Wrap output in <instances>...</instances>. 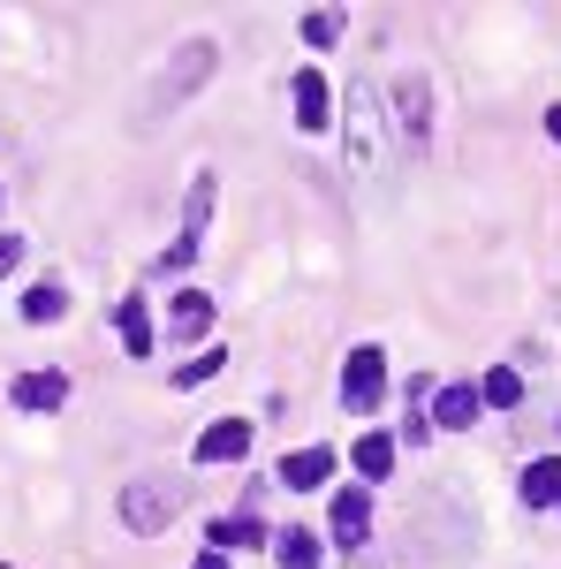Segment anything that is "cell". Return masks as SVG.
Listing matches in <instances>:
<instances>
[{"label":"cell","mask_w":561,"mask_h":569,"mask_svg":"<svg viewBox=\"0 0 561 569\" xmlns=\"http://www.w3.org/2000/svg\"><path fill=\"white\" fill-rule=\"evenodd\" d=\"M388 114H380V91H349V168L357 176H380L388 168V130H380Z\"/></svg>","instance_id":"1"},{"label":"cell","mask_w":561,"mask_h":569,"mask_svg":"<svg viewBox=\"0 0 561 569\" xmlns=\"http://www.w3.org/2000/svg\"><path fill=\"white\" fill-rule=\"evenodd\" d=\"M342 402L357 410V418H372V410L388 402V357L372 350V342H364V350H349V365H342Z\"/></svg>","instance_id":"2"},{"label":"cell","mask_w":561,"mask_h":569,"mask_svg":"<svg viewBox=\"0 0 561 569\" xmlns=\"http://www.w3.org/2000/svg\"><path fill=\"white\" fill-rule=\"evenodd\" d=\"M388 99H394V137H402V144H425L432 137V84L418 69H402L388 84Z\"/></svg>","instance_id":"3"},{"label":"cell","mask_w":561,"mask_h":569,"mask_svg":"<svg viewBox=\"0 0 561 569\" xmlns=\"http://www.w3.org/2000/svg\"><path fill=\"white\" fill-rule=\"evenodd\" d=\"M206 77H213V46H206V39L174 46V53H168V77H160V91H152V114H160V107H174V99H190Z\"/></svg>","instance_id":"4"},{"label":"cell","mask_w":561,"mask_h":569,"mask_svg":"<svg viewBox=\"0 0 561 569\" xmlns=\"http://www.w3.org/2000/svg\"><path fill=\"white\" fill-rule=\"evenodd\" d=\"M168 517H174V493H168L160 479H137V486H122V525H130L137 539L168 531Z\"/></svg>","instance_id":"5"},{"label":"cell","mask_w":561,"mask_h":569,"mask_svg":"<svg viewBox=\"0 0 561 569\" xmlns=\"http://www.w3.org/2000/svg\"><path fill=\"white\" fill-rule=\"evenodd\" d=\"M327 531H334V547H349V555H357V547H372V493H364V486H342Z\"/></svg>","instance_id":"6"},{"label":"cell","mask_w":561,"mask_h":569,"mask_svg":"<svg viewBox=\"0 0 561 569\" xmlns=\"http://www.w3.org/2000/svg\"><path fill=\"white\" fill-rule=\"evenodd\" d=\"M243 456H251V426L243 418H213L198 433V463H243Z\"/></svg>","instance_id":"7"},{"label":"cell","mask_w":561,"mask_h":569,"mask_svg":"<svg viewBox=\"0 0 561 569\" xmlns=\"http://www.w3.org/2000/svg\"><path fill=\"white\" fill-rule=\"evenodd\" d=\"M478 380H455V388H432V426H448V433H463V426H478Z\"/></svg>","instance_id":"8"},{"label":"cell","mask_w":561,"mask_h":569,"mask_svg":"<svg viewBox=\"0 0 561 569\" xmlns=\"http://www.w3.org/2000/svg\"><path fill=\"white\" fill-rule=\"evenodd\" d=\"M334 479V448H297V456H281V486H297V493H311V486Z\"/></svg>","instance_id":"9"},{"label":"cell","mask_w":561,"mask_h":569,"mask_svg":"<svg viewBox=\"0 0 561 569\" xmlns=\"http://www.w3.org/2000/svg\"><path fill=\"white\" fill-rule=\"evenodd\" d=\"M8 395H16V410H61L69 402V372H23Z\"/></svg>","instance_id":"10"},{"label":"cell","mask_w":561,"mask_h":569,"mask_svg":"<svg viewBox=\"0 0 561 569\" xmlns=\"http://www.w3.org/2000/svg\"><path fill=\"white\" fill-rule=\"evenodd\" d=\"M168 327H174V342H198V335L213 327V297H206V289H182L168 305Z\"/></svg>","instance_id":"11"},{"label":"cell","mask_w":561,"mask_h":569,"mask_svg":"<svg viewBox=\"0 0 561 569\" xmlns=\"http://www.w3.org/2000/svg\"><path fill=\"white\" fill-rule=\"evenodd\" d=\"M327 114H334V91H327L319 69H303V77H297V122H303V130H327Z\"/></svg>","instance_id":"12"},{"label":"cell","mask_w":561,"mask_h":569,"mask_svg":"<svg viewBox=\"0 0 561 569\" xmlns=\"http://www.w3.org/2000/svg\"><path fill=\"white\" fill-rule=\"evenodd\" d=\"M349 463H357V479H388V471H394V440L388 433H364Z\"/></svg>","instance_id":"13"},{"label":"cell","mask_w":561,"mask_h":569,"mask_svg":"<svg viewBox=\"0 0 561 569\" xmlns=\"http://www.w3.org/2000/svg\"><path fill=\"white\" fill-rule=\"evenodd\" d=\"M523 501H531V509H547V501H561V463H554V456H539V463L523 471Z\"/></svg>","instance_id":"14"},{"label":"cell","mask_w":561,"mask_h":569,"mask_svg":"<svg viewBox=\"0 0 561 569\" xmlns=\"http://www.w3.org/2000/svg\"><path fill=\"white\" fill-rule=\"evenodd\" d=\"M114 327H122V350H130V357H152V319H144V305H137V297L114 311Z\"/></svg>","instance_id":"15"},{"label":"cell","mask_w":561,"mask_h":569,"mask_svg":"<svg viewBox=\"0 0 561 569\" xmlns=\"http://www.w3.org/2000/svg\"><path fill=\"white\" fill-rule=\"evenodd\" d=\"M478 402H493V410H517V402H523V380L509 372V365H493V372L478 380Z\"/></svg>","instance_id":"16"},{"label":"cell","mask_w":561,"mask_h":569,"mask_svg":"<svg viewBox=\"0 0 561 569\" xmlns=\"http://www.w3.org/2000/svg\"><path fill=\"white\" fill-rule=\"evenodd\" d=\"M273 555H281V569H319V539H311V531H281V539H273Z\"/></svg>","instance_id":"17"},{"label":"cell","mask_w":561,"mask_h":569,"mask_svg":"<svg viewBox=\"0 0 561 569\" xmlns=\"http://www.w3.org/2000/svg\"><path fill=\"white\" fill-rule=\"evenodd\" d=\"M213 547H220V555H228V547H266V525H259V517H220Z\"/></svg>","instance_id":"18"},{"label":"cell","mask_w":561,"mask_h":569,"mask_svg":"<svg viewBox=\"0 0 561 569\" xmlns=\"http://www.w3.org/2000/svg\"><path fill=\"white\" fill-rule=\"evenodd\" d=\"M61 311H69V297H61V289H53V281H39V289H31V297H23V319H31V327H53V319H61Z\"/></svg>","instance_id":"19"},{"label":"cell","mask_w":561,"mask_h":569,"mask_svg":"<svg viewBox=\"0 0 561 569\" xmlns=\"http://www.w3.org/2000/svg\"><path fill=\"white\" fill-rule=\"evenodd\" d=\"M342 39V8H319V16H303V46H334Z\"/></svg>","instance_id":"20"},{"label":"cell","mask_w":561,"mask_h":569,"mask_svg":"<svg viewBox=\"0 0 561 569\" xmlns=\"http://www.w3.org/2000/svg\"><path fill=\"white\" fill-rule=\"evenodd\" d=\"M220 365H228V357H220V350H198V357H190V365H174V388H198V380H213Z\"/></svg>","instance_id":"21"},{"label":"cell","mask_w":561,"mask_h":569,"mask_svg":"<svg viewBox=\"0 0 561 569\" xmlns=\"http://www.w3.org/2000/svg\"><path fill=\"white\" fill-rule=\"evenodd\" d=\"M342 569H394V555H388V547H357Z\"/></svg>","instance_id":"22"},{"label":"cell","mask_w":561,"mask_h":569,"mask_svg":"<svg viewBox=\"0 0 561 569\" xmlns=\"http://www.w3.org/2000/svg\"><path fill=\"white\" fill-rule=\"evenodd\" d=\"M16 266H23V243H16V236H0V281H8Z\"/></svg>","instance_id":"23"},{"label":"cell","mask_w":561,"mask_h":569,"mask_svg":"<svg viewBox=\"0 0 561 569\" xmlns=\"http://www.w3.org/2000/svg\"><path fill=\"white\" fill-rule=\"evenodd\" d=\"M547 137H554V144H561V107H547Z\"/></svg>","instance_id":"24"},{"label":"cell","mask_w":561,"mask_h":569,"mask_svg":"<svg viewBox=\"0 0 561 569\" xmlns=\"http://www.w3.org/2000/svg\"><path fill=\"white\" fill-rule=\"evenodd\" d=\"M190 569H228V562H220V555H198V562H190Z\"/></svg>","instance_id":"25"}]
</instances>
